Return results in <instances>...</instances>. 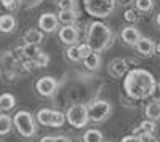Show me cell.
<instances>
[{
  "label": "cell",
  "mask_w": 160,
  "mask_h": 142,
  "mask_svg": "<svg viewBox=\"0 0 160 142\" xmlns=\"http://www.w3.org/2000/svg\"><path fill=\"white\" fill-rule=\"evenodd\" d=\"M11 126H13V118H10L8 115H0V136L8 134Z\"/></svg>",
  "instance_id": "cell-22"
},
{
  "label": "cell",
  "mask_w": 160,
  "mask_h": 142,
  "mask_svg": "<svg viewBox=\"0 0 160 142\" xmlns=\"http://www.w3.org/2000/svg\"><path fill=\"white\" fill-rule=\"evenodd\" d=\"M59 38H61V42L66 43V45H75L78 42V38H80V34H78V29L75 27V26L72 24H66L64 27H61L59 31Z\"/></svg>",
  "instance_id": "cell-9"
},
{
  "label": "cell",
  "mask_w": 160,
  "mask_h": 142,
  "mask_svg": "<svg viewBox=\"0 0 160 142\" xmlns=\"http://www.w3.org/2000/svg\"><path fill=\"white\" fill-rule=\"evenodd\" d=\"M155 21H157V26H160V13L157 15V18H155Z\"/></svg>",
  "instance_id": "cell-38"
},
{
  "label": "cell",
  "mask_w": 160,
  "mask_h": 142,
  "mask_svg": "<svg viewBox=\"0 0 160 142\" xmlns=\"http://www.w3.org/2000/svg\"><path fill=\"white\" fill-rule=\"evenodd\" d=\"M109 70L112 75L115 77H122L128 72V62L122 58H117L114 61H111V66H109Z\"/></svg>",
  "instance_id": "cell-12"
},
{
  "label": "cell",
  "mask_w": 160,
  "mask_h": 142,
  "mask_svg": "<svg viewBox=\"0 0 160 142\" xmlns=\"http://www.w3.org/2000/svg\"><path fill=\"white\" fill-rule=\"evenodd\" d=\"M21 51H22V54H24L26 58H29V59H32V61H35L37 56L42 53V50L38 48V45H29V43H26V46H22Z\"/></svg>",
  "instance_id": "cell-20"
},
{
  "label": "cell",
  "mask_w": 160,
  "mask_h": 142,
  "mask_svg": "<svg viewBox=\"0 0 160 142\" xmlns=\"http://www.w3.org/2000/svg\"><path fill=\"white\" fill-rule=\"evenodd\" d=\"M155 53H158V54H160V43H157V45H155Z\"/></svg>",
  "instance_id": "cell-37"
},
{
  "label": "cell",
  "mask_w": 160,
  "mask_h": 142,
  "mask_svg": "<svg viewBox=\"0 0 160 142\" xmlns=\"http://www.w3.org/2000/svg\"><path fill=\"white\" fill-rule=\"evenodd\" d=\"M43 0H21V3L26 7V8H32V7H37V5H40Z\"/></svg>",
  "instance_id": "cell-32"
},
{
  "label": "cell",
  "mask_w": 160,
  "mask_h": 142,
  "mask_svg": "<svg viewBox=\"0 0 160 142\" xmlns=\"http://www.w3.org/2000/svg\"><path fill=\"white\" fill-rule=\"evenodd\" d=\"M77 18H78V13L75 10H61L58 15V19L62 24H74Z\"/></svg>",
  "instance_id": "cell-18"
},
{
  "label": "cell",
  "mask_w": 160,
  "mask_h": 142,
  "mask_svg": "<svg viewBox=\"0 0 160 142\" xmlns=\"http://www.w3.org/2000/svg\"><path fill=\"white\" fill-rule=\"evenodd\" d=\"M144 113H146V117H148L149 120H154V121L160 120V101L154 99L152 102H149V104L146 106Z\"/></svg>",
  "instance_id": "cell-14"
},
{
  "label": "cell",
  "mask_w": 160,
  "mask_h": 142,
  "mask_svg": "<svg viewBox=\"0 0 160 142\" xmlns=\"http://www.w3.org/2000/svg\"><path fill=\"white\" fill-rule=\"evenodd\" d=\"M120 37H122L123 43L130 45V46H135L136 42L141 38V32L135 27V26H127V27L122 29V34H120Z\"/></svg>",
  "instance_id": "cell-10"
},
{
  "label": "cell",
  "mask_w": 160,
  "mask_h": 142,
  "mask_svg": "<svg viewBox=\"0 0 160 142\" xmlns=\"http://www.w3.org/2000/svg\"><path fill=\"white\" fill-rule=\"evenodd\" d=\"M59 10H77V0H59Z\"/></svg>",
  "instance_id": "cell-27"
},
{
  "label": "cell",
  "mask_w": 160,
  "mask_h": 142,
  "mask_svg": "<svg viewBox=\"0 0 160 142\" xmlns=\"http://www.w3.org/2000/svg\"><path fill=\"white\" fill-rule=\"evenodd\" d=\"M43 40V34L42 31H35V29H31L26 32L24 35V42L29 43V45H40Z\"/></svg>",
  "instance_id": "cell-17"
},
{
  "label": "cell",
  "mask_w": 160,
  "mask_h": 142,
  "mask_svg": "<svg viewBox=\"0 0 160 142\" xmlns=\"http://www.w3.org/2000/svg\"><path fill=\"white\" fill-rule=\"evenodd\" d=\"M53 113H55V110H50V109L38 110V113H37V121H38L40 125H43V126H51Z\"/></svg>",
  "instance_id": "cell-19"
},
{
  "label": "cell",
  "mask_w": 160,
  "mask_h": 142,
  "mask_svg": "<svg viewBox=\"0 0 160 142\" xmlns=\"http://www.w3.org/2000/svg\"><path fill=\"white\" fill-rule=\"evenodd\" d=\"M13 126L16 128L18 133L22 137H34L35 133H37L34 117L28 110H19V112L15 113V117H13Z\"/></svg>",
  "instance_id": "cell-3"
},
{
  "label": "cell",
  "mask_w": 160,
  "mask_h": 142,
  "mask_svg": "<svg viewBox=\"0 0 160 142\" xmlns=\"http://www.w3.org/2000/svg\"><path fill=\"white\" fill-rule=\"evenodd\" d=\"M83 142H102V133L98 130H88L82 136Z\"/></svg>",
  "instance_id": "cell-23"
},
{
  "label": "cell",
  "mask_w": 160,
  "mask_h": 142,
  "mask_svg": "<svg viewBox=\"0 0 160 142\" xmlns=\"http://www.w3.org/2000/svg\"><path fill=\"white\" fill-rule=\"evenodd\" d=\"M155 130H157L155 121L148 118V120L141 121L139 128H136V130H135V134H138V133H149V134H154V133H155Z\"/></svg>",
  "instance_id": "cell-21"
},
{
  "label": "cell",
  "mask_w": 160,
  "mask_h": 142,
  "mask_svg": "<svg viewBox=\"0 0 160 142\" xmlns=\"http://www.w3.org/2000/svg\"><path fill=\"white\" fill-rule=\"evenodd\" d=\"M83 66L88 69V70H98L99 66H101V56L99 53H90L85 59H83Z\"/></svg>",
  "instance_id": "cell-15"
},
{
  "label": "cell",
  "mask_w": 160,
  "mask_h": 142,
  "mask_svg": "<svg viewBox=\"0 0 160 142\" xmlns=\"http://www.w3.org/2000/svg\"><path fill=\"white\" fill-rule=\"evenodd\" d=\"M35 89H37V93L40 96H43V97H50L56 93V89H58V80L56 78H53V77H42L37 83H35Z\"/></svg>",
  "instance_id": "cell-7"
},
{
  "label": "cell",
  "mask_w": 160,
  "mask_h": 142,
  "mask_svg": "<svg viewBox=\"0 0 160 142\" xmlns=\"http://www.w3.org/2000/svg\"><path fill=\"white\" fill-rule=\"evenodd\" d=\"M0 142H2V140H0Z\"/></svg>",
  "instance_id": "cell-39"
},
{
  "label": "cell",
  "mask_w": 160,
  "mask_h": 142,
  "mask_svg": "<svg viewBox=\"0 0 160 142\" xmlns=\"http://www.w3.org/2000/svg\"><path fill=\"white\" fill-rule=\"evenodd\" d=\"M66 54H68V58H69L71 61H74V62H77V61L82 59V56H80V51H78V46H75V45H71V46L68 48V51H66Z\"/></svg>",
  "instance_id": "cell-26"
},
{
  "label": "cell",
  "mask_w": 160,
  "mask_h": 142,
  "mask_svg": "<svg viewBox=\"0 0 160 142\" xmlns=\"http://www.w3.org/2000/svg\"><path fill=\"white\" fill-rule=\"evenodd\" d=\"M123 18H125V21H128V22H136V21H138V13L133 11V10H127V11L123 13Z\"/></svg>",
  "instance_id": "cell-31"
},
{
  "label": "cell",
  "mask_w": 160,
  "mask_h": 142,
  "mask_svg": "<svg viewBox=\"0 0 160 142\" xmlns=\"http://www.w3.org/2000/svg\"><path fill=\"white\" fill-rule=\"evenodd\" d=\"M120 3H122V5H128V3H131V0H120Z\"/></svg>",
  "instance_id": "cell-36"
},
{
  "label": "cell",
  "mask_w": 160,
  "mask_h": 142,
  "mask_svg": "<svg viewBox=\"0 0 160 142\" xmlns=\"http://www.w3.org/2000/svg\"><path fill=\"white\" fill-rule=\"evenodd\" d=\"M120 142H141V137L136 134H130V136H125Z\"/></svg>",
  "instance_id": "cell-33"
},
{
  "label": "cell",
  "mask_w": 160,
  "mask_h": 142,
  "mask_svg": "<svg viewBox=\"0 0 160 142\" xmlns=\"http://www.w3.org/2000/svg\"><path fill=\"white\" fill-rule=\"evenodd\" d=\"M16 106V99L10 93H3L0 96V112H8Z\"/></svg>",
  "instance_id": "cell-16"
},
{
  "label": "cell",
  "mask_w": 160,
  "mask_h": 142,
  "mask_svg": "<svg viewBox=\"0 0 160 142\" xmlns=\"http://www.w3.org/2000/svg\"><path fill=\"white\" fill-rule=\"evenodd\" d=\"M111 112H112V106L108 101H95L88 107V118H90V121L101 123L109 118Z\"/></svg>",
  "instance_id": "cell-6"
},
{
  "label": "cell",
  "mask_w": 160,
  "mask_h": 142,
  "mask_svg": "<svg viewBox=\"0 0 160 142\" xmlns=\"http://www.w3.org/2000/svg\"><path fill=\"white\" fill-rule=\"evenodd\" d=\"M58 24H59V19L56 15H53V13H43L42 16L38 18V27L42 32H55L58 29Z\"/></svg>",
  "instance_id": "cell-8"
},
{
  "label": "cell",
  "mask_w": 160,
  "mask_h": 142,
  "mask_svg": "<svg viewBox=\"0 0 160 142\" xmlns=\"http://www.w3.org/2000/svg\"><path fill=\"white\" fill-rule=\"evenodd\" d=\"M87 43L90 45V48L95 51V53H99V51L109 48L114 43V34L104 22L95 21V22H91L90 27H88Z\"/></svg>",
  "instance_id": "cell-2"
},
{
  "label": "cell",
  "mask_w": 160,
  "mask_h": 142,
  "mask_svg": "<svg viewBox=\"0 0 160 142\" xmlns=\"http://www.w3.org/2000/svg\"><path fill=\"white\" fill-rule=\"evenodd\" d=\"M66 121V113L59 112V110H55V113H53V120H51V126L53 128H61Z\"/></svg>",
  "instance_id": "cell-24"
},
{
  "label": "cell",
  "mask_w": 160,
  "mask_h": 142,
  "mask_svg": "<svg viewBox=\"0 0 160 142\" xmlns=\"http://www.w3.org/2000/svg\"><path fill=\"white\" fill-rule=\"evenodd\" d=\"M66 120H68L74 128L80 130V128H85L87 123L90 121L88 118V107L83 104H74L68 113H66Z\"/></svg>",
  "instance_id": "cell-5"
},
{
  "label": "cell",
  "mask_w": 160,
  "mask_h": 142,
  "mask_svg": "<svg viewBox=\"0 0 160 142\" xmlns=\"http://www.w3.org/2000/svg\"><path fill=\"white\" fill-rule=\"evenodd\" d=\"M78 51H80V56H82V59H85L90 53H93V50L90 48V45L85 42V43H82V45H78Z\"/></svg>",
  "instance_id": "cell-30"
},
{
  "label": "cell",
  "mask_w": 160,
  "mask_h": 142,
  "mask_svg": "<svg viewBox=\"0 0 160 142\" xmlns=\"http://www.w3.org/2000/svg\"><path fill=\"white\" fill-rule=\"evenodd\" d=\"M135 46H136V51L142 56H152L155 53V43L148 37H141Z\"/></svg>",
  "instance_id": "cell-11"
},
{
  "label": "cell",
  "mask_w": 160,
  "mask_h": 142,
  "mask_svg": "<svg viewBox=\"0 0 160 142\" xmlns=\"http://www.w3.org/2000/svg\"><path fill=\"white\" fill-rule=\"evenodd\" d=\"M0 3H2L5 7V10H8V11L18 10V0H0Z\"/></svg>",
  "instance_id": "cell-28"
},
{
  "label": "cell",
  "mask_w": 160,
  "mask_h": 142,
  "mask_svg": "<svg viewBox=\"0 0 160 142\" xmlns=\"http://www.w3.org/2000/svg\"><path fill=\"white\" fill-rule=\"evenodd\" d=\"M69 142H83V139H82V137H74V139H71Z\"/></svg>",
  "instance_id": "cell-35"
},
{
  "label": "cell",
  "mask_w": 160,
  "mask_h": 142,
  "mask_svg": "<svg viewBox=\"0 0 160 142\" xmlns=\"http://www.w3.org/2000/svg\"><path fill=\"white\" fill-rule=\"evenodd\" d=\"M135 5H136V8L139 11L148 13V11H151L154 8V0H136Z\"/></svg>",
  "instance_id": "cell-25"
},
{
  "label": "cell",
  "mask_w": 160,
  "mask_h": 142,
  "mask_svg": "<svg viewBox=\"0 0 160 142\" xmlns=\"http://www.w3.org/2000/svg\"><path fill=\"white\" fill-rule=\"evenodd\" d=\"M48 61H50V59H48V56L42 51V53H40V54L37 56V59H35L34 62H35V66H38V67H45L47 64H48Z\"/></svg>",
  "instance_id": "cell-29"
},
{
  "label": "cell",
  "mask_w": 160,
  "mask_h": 142,
  "mask_svg": "<svg viewBox=\"0 0 160 142\" xmlns=\"http://www.w3.org/2000/svg\"><path fill=\"white\" fill-rule=\"evenodd\" d=\"M16 29V19L13 15H2L0 16V32L10 34Z\"/></svg>",
  "instance_id": "cell-13"
},
{
  "label": "cell",
  "mask_w": 160,
  "mask_h": 142,
  "mask_svg": "<svg viewBox=\"0 0 160 142\" xmlns=\"http://www.w3.org/2000/svg\"><path fill=\"white\" fill-rule=\"evenodd\" d=\"M152 97L155 101H160V83L155 85V89H154V93H152Z\"/></svg>",
  "instance_id": "cell-34"
},
{
  "label": "cell",
  "mask_w": 160,
  "mask_h": 142,
  "mask_svg": "<svg viewBox=\"0 0 160 142\" xmlns=\"http://www.w3.org/2000/svg\"><path fill=\"white\" fill-rule=\"evenodd\" d=\"M155 77L146 69H133L125 73L123 78V89L127 96L131 99H148L152 96L154 89H155Z\"/></svg>",
  "instance_id": "cell-1"
},
{
  "label": "cell",
  "mask_w": 160,
  "mask_h": 142,
  "mask_svg": "<svg viewBox=\"0 0 160 142\" xmlns=\"http://www.w3.org/2000/svg\"><path fill=\"white\" fill-rule=\"evenodd\" d=\"M83 7L90 16L104 19L114 11L115 0H83Z\"/></svg>",
  "instance_id": "cell-4"
}]
</instances>
